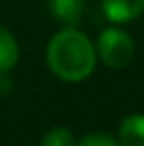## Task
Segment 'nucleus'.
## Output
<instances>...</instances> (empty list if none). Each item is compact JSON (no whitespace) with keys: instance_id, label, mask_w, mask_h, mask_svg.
<instances>
[{"instance_id":"1","label":"nucleus","mask_w":144,"mask_h":146,"mask_svg":"<svg viewBox=\"0 0 144 146\" xmlns=\"http://www.w3.org/2000/svg\"><path fill=\"white\" fill-rule=\"evenodd\" d=\"M96 62L98 53L93 42L74 26L59 30L47 44V66L66 83H81L91 76Z\"/></svg>"},{"instance_id":"2","label":"nucleus","mask_w":144,"mask_h":146,"mask_svg":"<svg viewBox=\"0 0 144 146\" xmlns=\"http://www.w3.org/2000/svg\"><path fill=\"white\" fill-rule=\"evenodd\" d=\"M96 53L102 59L104 66H108L112 70H121V68L131 64L133 53H136V44H133V38L125 30L106 28L98 36Z\"/></svg>"},{"instance_id":"3","label":"nucleus","mask_w":144,"mask_h":146,"mask_svg":"<svg viewBox=\"0 0 144 146\" xmlns=\"http://www.w3.org/2000/svg\"><path fill=\"white\" fill-rule=\"evenodd\" d=\"M104 15L112 23H129L144 11V0H102Z\"/></svg>"},{"instance_id":"4","label":"nucleus","mask_w":144,"mask_h":146,"mask_svg":"<svg viewBox=\"0 0 144 146\" xmlns=\"http://www.w3.org/2000/svg\"><path fill=\"white\" fill-rule=\"evenodd\" d=\"M117 140L121 146H144V114H129L123 119Z\"/></svg>"},{"instance_id":"5","label":"nucleus","mask_w":144,"mask_h":146,"mask_svg":"<svg viewBox=\"0 0 144 146\" xmlns=\"http://www.w3.org/2000/svg\"><path fill=\"white\" fill-rule=\"evenodd\" d=\"M53 17L64 26H76L85 13V0H49Z\"/></svg>"},{"instance_id":"6","label":"nucleus","mask_w":144,"mask_h":146,"mask_svg":"<svg viewBox=\"0 0 144 146\" xmlns=\"http://www.w3.org/2000/svg\"><path fill=\"white\" fill-rule=\"evenodd\" d=\"M19 62V44L7 28L0 26V74L9 72Z\"/></svg>"},{"instance_id":"7","label":"nucleus","mask_w":144,"mask_h":146,"mask_svg":"<svg viewBox=\"0 0 144 146\" xmlns=\"http://www.w3.org/2000/svg\"><path fill=\"white\" fill-rule=\"evenodd\" d=\"M40 146H76V144H74V135L70 129L55 127V129H49L42 135Z\"/></svg>"},{"instance_id":"8","label":"nucleus","mask_w":144,"mask_h":146,"mask_svg":"<svg viewBox=\"0 0 144 146\" xmlns=\"http://www.w3.org/2000/svg\"><path fill=\"white\" fill-rule=\"evenodd\" d=\"M76 146H121V144L117 138H112L108 133H89Z\"/></svg>"}]
</instances>
